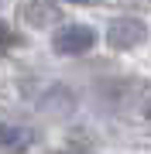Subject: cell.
<instances>
[{
    "instance_id": "6da1fadb",
    "label": "cell",
    "mask_w": 151,
    "mask_h": 154,
    "mask_svg": "<svg viewBox=\"0 0 151 154\" xmlns=\"http://www.w3.org/2000/svg\"><path fill=\"white\" fill-rule=\"evenodd\" d=\"M144 38H148V28H144V21H137V17H120V21H110V31H106V45H110V48H117V51L137 48Z\"/></svg>"
},
{
    "instance_id": "7a4b0ae2",
    "label": "cell",
    "mask_w": 151,
    "mask_h": 154,
    "mask_svg": "<svg viewBox=\"0 0 151 154\" xmlns=\"http://www.w3.org/2000/svg\"><path fill=\"white\" fill-rule=\"evenodd\" d=\"M93 45H96L93 28H86V24H69V28L55 31V41H52V48H55L58 55H86Z\"/></svg>"
},
{
    "instance_id": "3957f363",
    "label": "cell",
    "mask_w": 151,
    "mask_h": 154,
    "mask_svg": "<svg viewBox=\"0 0 151 154\" xmlns=\"http://www.w3.org/2000/svg\"><path fill=\"white\" fill-rule=\"evenodd\" d=\"M21 17L31 24V28H48V24L58 21V7L45 4V0H28V4L21 7Z\"/></svg>"
},
{
    "instance_id": "277c9868",
    "label": "cell",
    "mask_w": 151,
    "mask_h": 154,
    "mask_svg": "<svg viewBox=\"0 0 151 154\" xmlns=\"http://www.w3.org/2000/svg\"><path fill=\"white\" fill-rule=\"evenodd\" d=\"M31 130H24V127H4L0 123V147H7V151H24V147H31Z\"/></svg>"
},
{
    "instance_id": "5b68a950",
    "label": "cell",
    "mask_w": 151,
    "mask_h": 154,
    "mask_svg": "<svg viewBox=\"0 0 151 154\" xmlns=\"http://www.w3.org/2000/svg\"><path fill=\"white\" fill-rule=\"evenodd\" d=\"M14 41H21V38L11 31V24H7V21H0V48H11Z\"/></svg>"
},
{
    "instance_id": "8992f818",
    "label": "cell",
    "mask_w": 151,
    "mask_h": 154,
    "mask_svg": "<svg viewBox=\"0 0 151 154\" xmlns=\"http://www.w3.org/2000/svg\"><path fill=\"white\" fill-rule=\"evenodd\" d=\"M69 4H96V0H69Z\"/></svg>"
},
{
    "instance_id": "52a82bcc",
    "label": "cell",
    "mask_w": 151,
    "mask_h": 154,
    "mask_svg": "<svg viewBox=\"0 0 151 154\" xmlns=\"http://www.w3.org/2000/svg\"><path fill=\"white\" fill-rule=\"evenodd\" d=\"M62 154H90V151H62Z\"/></svg>"
},
{
    "instance_id": "ba28073f",
    "label": "cell",
    "mask_w": 151,
    "mask_h": 154,
    "mask_svg": "<svg viewBox=\"0 0 151 154\" xmlns=\"http://www.w3.org/2000/svg\"><path fill=\"white\" fill-rule=\"evenodd\" d=\"M0 4H4V0H0Z\"/></svg>"
}]
</instances>
